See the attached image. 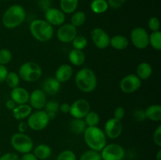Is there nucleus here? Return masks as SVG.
Wrapping results in <instances>:
<instances>
[{"label":"nucleus","instance_id":"1","mask_svg":"<svg viewBox=\"0 0 161 160\" xmlns=\"http://www.w3.org/2000/svg\"><path fill=\"white\" fill-rule=\"evenodd\" d=\"M75 83L81 92L90 93L94 91L97 86V78L92 69L83 67L75 75Z\"/></svg>","mask_w":161,"mask_h":160},{"label":"nucleus","instance_id":"2","mask_svg":"<svg viewBox=\"0 0 161 160\" xmlns=\"http://www.w3.org/2000/svg\"><path fill=\"white\" fill-rule=\"evenodd\" d=\"M26 18L25 8L19 4H14L9 6L3 13L2 23L8 29H14L23 24Z\"/></svg>","mask_w":161,"mask_h":160},{"label":"nucleus","instance_id":"3","mask_svg":"<svg viewBox=\"0 0 161 160\" xmlns=\"http://www.w3.org/2000/svg\"><path fill=\"white\" fill-rule=\"evenodd\" d=\"M85 143L91 150L99 152L107 144V137L103 130L98 126L86 127L83 132Z\"/></svg>","mask_w":161,"mask_h":160},{"label":"nucleus","instance_id":"4","mask_svg":"<svg viewBox=\"0 0 161 160\" xmlns=\"http://www.w3.org/2000/svg\"><path fill=\"white\" fill-rule=\"evenodd\" d=\"M29 31L32 37L41 42H48L54 35L53 27L42 19L33 20L29 25Z\"/></svg>","mask_w":161,"mask_h":160},{"label":"nucleus","instance_id":"5","mask_svg":"<svg viewBox=\"0 0 161 160\" xmlns=\"http://www.w3.org/2000/svg\"><path fill=\"white\" fill-rule=\"evenodd\" d=\"M20 78L27 83H34L39 80L42 75V67L35 61H27L19 67Z\"/></svg>","mask_w":161,"mask_h":160},{"label":"nucleus","instance_id":"6","mask_svg":"<svg viewBox=\"0 0 161 160\" xmlns=\"http://www.w3.org/2000/svg\"><path fill=\"white\" fill-rule=\"evenodd\" d=\"M10 144L13 148L20 154L29 153L34 148L32 139L25 133H16L11 136Z\"/></svg>","mask_w":161,"mask_h":160},{"label":"nucleus","instance_id":"7","mask_svg":"<svg viewBox=\"0 0 161 160\" xmlns=\"http://www.w3.org/2000/svg\"><path fill=\"white\" fill-rule=\"evenodd\" d=\"M27 119V125L34 131H41L44 130L50 122L47 113L44 110H36V111L31 112Z\"/></svg>","mask_w":161,"mask_h":160},{"label":"nucleus","instance_id":"8","mask_svg":"<svg viewBox=\"0 0 161 160\" xmlns=\"http://www.w3.org/2000/svg\"><path fill=\"white\" fill-rule=\"evenodd\" d=\"M100 154L102 160H124L126 152L120 144L112 143L106 144Z\"/></svg>","mask_w":161,"mask_h":160},{"label":"nucleus","instance_id":"9","mask_svg":"<svg viewBox=\"0 0 161 160\" xmlns=\"http://www.w3.org/2000/svg\"><path fill=\"white\" fill-rule=\"evenodd\" d=\"M149 36L147 30L142 27H136L130 32V42L138 50H145L149 45Z\"/></svg>","mask_w":161,"mask_h":160},{"label":"nucleus","instance_id":"10","mask_svg":"<svg viewBox=\"0 0 161 160\" xmlns=\"http://www.w3.org/2000/svg\"><path fill=\"white\" fill-rule=\"evenodd\" d=\"M142 81L135 74H129L124 76L119 83L121 91L126 94L133 93L141 88Z\"/></svg>","mask_w":161,"mask_h":160},{"label":"nucleus","instance_id":"11","mask_svg":"<svg viewBox=\"0 0 161 160\" xmlns=\"http://www.w3.org/2000/svg\"><path fill=\"white\" fill-rule=\"evenodd\" d=\"M91 111V104L85 99L80 98L75 100L70 104L69 114L74 119H83Z\"/></svg>","mask_w":161,"mask_h":160},{"label":"nucleus","instance_id":"12","mask_svg":"<svg viewBox=\"0 0 161 160\" xmlns=\"http://www.w3.org/2000/svg\"><path fill=\"white\" fill-rule=\"evenodd\" d=\"M91 38L94 45L99 50H105L109 46L110 36L103 28H94L91 33Z\"/></svg>","mask_w":161,"mask_h":160},{"label":"nucleus","instance_id":"13","mask_svg":"<svg viewBox=\"0 0 161 160\" xmlns=\"http://www.w3.org/2000/svg\"><path fill=\"white\" fill-rule=\"evenodd\" d=\"M56 35L57 38L61 42L63 43L72 42L77 35V28L73 26L71 23H64L59 26Z\"/></svg>","mask_w":161,"mask_h":160},{"label":"nucleus","instance_id":"14","mask_svg":"<svg viewBox=\"0 0 161 160\" xmlns=\"http://www.w3.org/2000/svg\"><path fill=\"white\" fill-rule=\"evenodd\" d=\"M103 131L107 138L112 140L117 139L123 131L122 122L115 118H111L105 122Z\"/></svg>","mask_w":161,"mask_h":160},{"label":"nucleus","instance_id":"15","mask_svg":"<svg viewBox=\"0 0 161 160\" xmlns=\"http://www.w3.org/2000/svg\"><path fill=\"white\" fill-rule=\"evenodd\" d=\"M47 94L42 89H36L29 93L28 104L35 110H42L47 101Z\"/></svg>","mask_w":161,"mask_h":160},{"label":"nucleus","instance_id":"16","mask_svg":"<svg viewBox=\"0 0 161 160\" xmlns=\"http://www.w3.org/2000/svg\"><path fill=\"white\" fill-rule=\"evenodd\" d=\"M45 20L52 26H61L65 22V14L58 8L50 7L45 11Z\"/></svg>","mask_w":161,"mask_h":160},{"label":"nucleus","instance_id":"17","mask_svg":"<svg viewBox=\"0 0 161 160\" xmlns=\"http://www.w3.org/2000/svg\"><path fill=\"white\" fill-rule=\"evenodd\" d=\"M73 75V67L69 64H63L57 68L54 78L60 83H64L71 79Z\"/></svg>","mask_w":161,"mask_h":160},{"label":"nucleus","instance_id":"18","mask_svg":"<svg viewBox=\"0 0 161 160\" xmlns=\"http://www.w3.org/2000/svg\"><path fill=\"white\" fill-rule=\"evenodd\" d=\"M10 99H12L17 104H28L29 99V93L26 89L20 86L11 89Z\"/></svg>","mask_w":161,"mask_h":160},{"label":"nucleus","instance_id":"19","mask_svg":"<svg viewBox=\"0 0 161 160\" xmlns=\"http://www.w3.org/2000/svg\"><path fill=\"white\" fill-rule=\"evenodd\" d=\"M61 89V83L54 78L50 77L45 79L42 84V90L47 95L53 96L58 93Z\"/></svg>","mask_w":161,"mask_h":160},{"label":"nucleus","instance_id":"20","mask_svg":"<svg viewBox=\"0 0 161 160\" xmlns=\"http://www.w3.org/2000/svg\"><path fill=\"white\" fill-rule=\"evenodd\" d=\"M13 116L17 121H23L32 112V108L28 104H17L12 111Z\"/></svg>","mask_w":161,"mask_h":160},{"label":"nucleus","instance_id":"21","mask_svg":"<svg viewBox=\"0 0 161 160\" xmlns=\"http://www.w3.org/2000/svg\"><path fill=\"white\" fill-rule=\"evenodd\" d=\"M33 154L38 160H47L51 156L52 149L48 144H40L33 148Z\"/></svg>","mask_w":161,"mask_h":160},{"label":"nucleus","instance_id":"22","mask_svg":"<svg viewBox=\"0 0 161 160\" xmlns=\"http://www.w3.org/2000/svg\"><path fill=\"white\" fill-rule=\"evenodd\" d=\"M69 61L72 65L82 66L86 61V55L83 50L72 49L69 53Z\"/></svg>","mask_w":161,"mask_h":160},{"label":"nucleus","instance_id":"23","mask_svg":"<svg viewBox=\"0 0 161 160\" xmlns=\"http://www.w3.org/2000/svg\"><path fill=\"white\" fill-rule=\"evenodd\" d=\"M129 45V40L126 36L123 35H116L110 38V43L113 49L116 50H124L127 48Z\"/></svg>","mask_w":161,"mask_h":160},{"label":"nucleus","instance_id":"24","mask_svg":"<svg viewBox=\"0 0 161 160\" xmlns=\"http://www.w3.org/2000/svg\"><path fill=\"white\" fill-rule=\"evenodd\" d=\"M153 74V67L150 64L147 62H142L138 65L136 68L135 75L142 80H146L150 78Z\"/></svg>","mask_w":161,"mask_h":160},{"label":"nucleus","instance_id":"25","mask_svg":"<svg viewBox=\"0 0 161 160\" xmlns=\"http://www.w3.org/2000/svg\"><path fill=\"white\" fill-rule=\"evenodd\" d=\"M146 119L153 122H160L161 120V106L160 104H152L145 110Z\"/></svg>","mask_w":161,"mask_h":160},{"label":"nucleus","instance_id":"26","mask_svg":"<svg viewBox=\"0 0 161 160\" xmlns=\"http://www.w3.org/2000/svg\"><path fill=\"white\" fill-rule=\"evenodd\" d=\"M79 6V0H60V8L64 14L73 13Z\"/></svg>","mask_w":161,"mask_h":160},{"label":"nucleus","instance_id":"27","mask_svg":"<svg viewBox=\"0 0 161 160\" xmlns=\"http://www.w3.org/2000/svg\"><path fill=\"white\" fill-rule=\"evenodd\" d=\"M86 125L83 119H74L69 123V130L72 133L75 134H81L83 133L86 130Z\"/></svg>","mask_w":161,"mask_h":160},{"label":"nucleus","instance_id":"28","mask_svg":"<svg viewBox=\"0 0 161 160\" xmlns=\"http://www.w3.org/2000/svg\"><path fill=\"white\" fill-rule=\"evenodd\" d=\"M90 6L91 11L96 14L104 13L109 7L106 0H93Z\"/></svg>","mask_w":161,"mask_h":160},{"label":"nucleus","instance_id":"29","mask_svg":"<svg viewBox=\"0 0 161 160\" xmlns=\"http://www.w3.org/2000/svg\"><path fill=\"white\" fill-rule=\"evenodd\" d=\"M86 20V15L83 11H75L71 17V22L75 28L83 26Z\"/></svg>","mask_w":161,"mask_h":160},{"label":"nucleus","instance_id":"30","mask_svg":"<svg viewBox=\"0 0 161 160\" xmlns=\"http://www.w3.org/2000/svg\"><path fill=\"white\" fill-rule=\"evenodd\" d=\"M86 126H97L100 122V116L96 111H90L83 118Z\"/></svg>","mask_w":161,"mask_h":160},{"label":"nucleus","instance_id":"31","mask_svg":"<svg viewBox=\"0 0 161 160\" xmlns=\"http://www.w3.org/2000/svg\"><path fill=\"white\" fill-rule=\"evenodd\" d=\"M149 45L155 50H161V32L160 31H153L149 36Z\"/></svg>","mask_w":161,"mask_h":160},{"label":"nucleus","instance_id":"32","mask_svg":"<svg viewBox=\"0 0 161 160\" xmlns=\"http://www.w3.org/2000/svg\"><path fill=\"white\" fill-rule=\"evenodd\" d=\"M5 82H6V85L10 89H14V88L19 86V84H20V76H19L18 73H17V72H9Z\"/></svg>","mask_w":161,"mask_h":160},{"label":"nucleus","instance_id":"33","mask_svg":"<svg viewBox=\"0 0 161 160\" xmlns=\"http://www.w3.org/2000/svg\"><path fill=\"white\" fill-rule=\"evenodd\" d=\"M72 46L74 49L79 50H83L87 45V39L85 36L83 35H77L75 37V39L72 42Z\"/></svg>","mask_w":161,"mask_h":160},{"label":"nucleus","instance_id":"34","mask_svg":"<svg viewBox=\"0 0 161 160\" xmlns=\"http://www.w3.org/2000/svg\"><path fill=\"white\" fill-rule=\"evenodd\" d=\"M80 160H102L101 157V154L99 152H96L94 150L86 151L83 152L80 156Z\"/></svg>","mask_w":161,"mask_h":160},{"label":"nucleus","instance_id":"35","mask_svg":"<svg viewBox=\"0 0 161 160\" xmlns=\"http://www.w3.org/2000/svg\"><path fill=\"white\" fill-rule=\"evenodd\" d=\"M12 53L8 49L3 48L0 50V64L6 65L12 60Z\"/></svg>","mask_w":161,"mask_h":160},{"label":"nucleus","instance_id":"36","mask_svg":"<svg viewBox=\"0 0 161 160\" xmlns=\"http://www.w3.org/2000/svg\"><path fill=\"white\" fill-rule=\"evenodd\" d=\"M56 160H77V158L75 152H72V150L67 149L59 153Z\"/></svg>","mask_w":161,"mask_h":160},{"label":"nucleus","instance_id":"37","mask_svg":"<svg viewBox=\"0 0 161 160\" xmlns=\"http://www.w3.org/2000/svg\"><path fill=\"white\" fill-rule=\"evenodd\" d=\"M60 104L56 100H47L44 107V111L46 112H54L57 113L59 111Z\"/></svg>","mask_w":161,"mask_h":160},{"label":"nucleus","instance_id":"38","mask_svg":"<svg viewBox=\"0 0 161 160\" xmlns=\"http://www.w3.org/2000/svg\"><path fill=\"white\" fill-rule=\"evenodd\" d=\"M148 27H149V30H150L152 32L160 31V23L159 19L156 17H151L149 20V21H148Z\"/></svg>","mask_w":161,"mask_h":160},{"label":"nucleus","instance_id":"39","mask_svg":"<svg viewBox=\"0 0 161 160\" xmlns=\"http://www.w3.org/2000/svg\"><path fill=\"white\" fill-rule=\"evenodd\" d=\"M153 142L157 147H161V125H158L154 131Z\"/></svg>","mask_w":161,"mask_h":160},{"label":"nucleus","instance_id":"40","mask_svg":"<svg viewBox=\"0 0 161 160\" xmlns=\"http://www.w3.org/2000/svg\"><path fill=\"white\" fill-rule=\"evenodd\" d=\"M124 116H125V109L123 107L119 106L115 108L114 112H113V118L119 121H122Z\"/></svg>","mask_w":161,"mask_h":160},{"label":"nucleus","instance_id":"41","mask_svg":"<svg viewBox=\"0 0 161 160\" xmlns=\"http://www.w3.org/2000/svg\"><path fill=\"white\" fill-rule=\"evenodd\" d=\"M20 157L15 152H6L1 155L0 160H19Z\"/></svg>","mask_w":161,"mask_h":160},{"label":"nucleus","instance_id":"42","mask_svg":"<svg viewBox=\"0 0 161 160\" xmlns=\"http://www.w3.org/2000/svg\"><path fill=\"white\" fill-rule=\"evenodd\" d=\"M108 6L113 9H119L121 6H124L126 0H106Z\"/></svg>","mask_w":161,"mask_h":160},{"label":"nucleus","instance_id":"43","mask_svg":"<svg viewBox=\"0 0 161 160\" xmlns=\"http://www.w3.org/2000/svg\"><path fill=\"white\" fill-rule=\"evenodd\" d=\"M133 117L137 121H144L146 119V115H145V110L142 109H137L134 111Z\"/></svg>","mask_w":161,"mask_h":160},{"label":"nucleus","instance_id":"44","mask_svg":"<svg viewBox=\"0 0 161 160\" xmlns=\"http://www.w3.org/2000/svg\"><path fill=\"white\" fill-rule=\"evenodd\" d=\"M8 72H9V71H8L6 65L0 64V83L5 82L6 76H7Z\"/></svg>","mask_w":161,"mask_h":160},{"label":"nucleus","instance_id":"45","mask_svg":"<svg viewBox=\"0 0 161 160\" xmlns=\"http://www.w3.org/2000/svg\"><path fill=\"white\" fill-rule=\"evenodd\" d=\"M39 6L45 12L47 9L51 7V1L50 0H39L38 1Z\"/></svg>","mask_w":161,"mask_h":160},{"label":"nucleus","instance_id":"46","mask_svg":"<svg viewBox=\"0 0 161 160\" xmlns=\"http://www.w3.org/2000/svg\"><path fill=\"white\" fill-rule=\"evenodd\" d=\"M59 110L64 114H68L70 111V104L69 103H62L60 104Z\"/></svg>","mask_w":161,"mask_h":160},{"label":"nucleus","instance_id":"47","mask_svg":"<svg viewBox=\"0 0 161 160\" xmlns=\"http://www.w3.org/2000/svg\"><path fill=\"white\" fill-rule=\"evenodd\" d=\"M19 160H38V158L35 156L34 154L29 152V153L23 154L22 156L19 158Z\"/></svg>","mask_w":161,"mask_h":160},{"label":"nucleus","instance_id":"48","mask_svg":"<svg viewBox=\"0 0 161 160\" xmlns=\"http://www.w3.org/2000/svg\"><path fill=\"white\" fill-rule=\"evenodd\" d=\"M5 105H6V108H7L8 110L13 111V110L15 108V107L17 106V104L15 103V102L14 101V100H12V99H9V100H7L6 101V104H5Z\"/></svg>","mask_w":161,"mask_h":160},{"label":"nucleus","instance_id":"49","mask_svg":"<svg viewBox=\"0 0 161 160\" xmlns=\"http://www.w3.org/2000/svg\"><path fill=\"white\" fill-rule=\"evenodd\" d=\"M28 125H27V122H24V121H20L19 122L18 125H17V129H18L19 132L20 133H25L28 129Z\"/></svg>","mask_w":161,"mask_h":160},{"label":"nucleus","instance_id":"50","mask_svg":"<svg viewBox=\"0 0 161 160\" xmlns=\"http://www.w3.org/2000/svg\"><path fill=\"white\" fill-rule=\"evenodd\" d=\"M56 114H57V113H54V112H48V113H47V115H48L49 120H50V121L54 120L55 118H56Z\"/></svg>","mask_w":161,"mask_h":160},{"label":"nucleus","instance_id":"51","mask_svg":"<svg viewBox=\"0 0 161 160\" xmlns=\"http://www.w3.org/2000/svg\"><path fill=\"white\" fill-rule=\"evenodd\" d=\"M156 160H161V149H159L156 155Z\"/></svg>","mask_w":161,"mask_h":160},{"label":"nucleus","instance_id":"52","mask_svg":"<svg viewBox=\"0 0 161 160\" xmlns=\"http://www.w3.org/2000/svg\"><path fill=\"white\" fill-rule=\"evenodd\" d=\"M0 156H1V151H0Z\"/></svg>","mask_w":161,"mask_h":160},{"label":"nucleus","instance_id":"53","mask_svg":"<svg viewBox=\"0 0 161 160\" xmlns=\"http://www.w3.org/2000/svg\"><path fill=\"white\" fill-rule=\"evenodd\" d=\"M3 1H7V0H3Z\"/></svg>","mask_w":161,"mask_h":160}]
</instances>
